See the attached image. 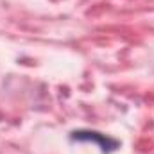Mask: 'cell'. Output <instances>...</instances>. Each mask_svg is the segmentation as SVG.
I'll list each match as a JSON object with an SVG mask.
<instances>
[{"mask_svg":"<svg viewBox=\"0 0 154 154\" xmlns=\"http://www.w3.org/2000/svg\"><path fill=\"white\" fill-rule=\"evenodd\" d=\"M70 138L75 140V142H95V143L100 145L102 152H111L118 147L116 140H111L106 134H100V133H95V131H74Z\"/></svg>","mask_w":154,"mask_h":154,"instance_id":"6da1fadb","label":"cell"}]
</instances>
